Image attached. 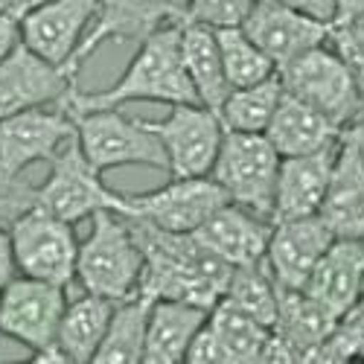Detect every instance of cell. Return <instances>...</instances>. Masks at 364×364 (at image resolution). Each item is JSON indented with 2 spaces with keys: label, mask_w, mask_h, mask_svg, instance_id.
I'll use <instances>...</instances> for the list:
<instances>
[{
  "label": "cell",
  "mask_w": 364,
  "mask_h": 364,
  "mask_svg": "<svg viewBox=\"0 0 364 364\" xmlns=\"http://www.w3.org/2000/svg\"><path fill=\"white\" fill-rule=\"evenodd\" d=\"M134 236L146 254V268L140 277L143 294L155 300H184L196 306L213 309L225 297L233 265L210 251L193 233L164 230L146 219L129 216Z\"/></svg>",
  "instance_id": "1"
},
{
  "label": "cell",
  "mask_w": 364,
  "mask_h": 364,
  "mask_svg": "<svg viewBox=\"0 0 364 364\" xmlns=\"http://www.w3.org/2000/svg\"><path fill=\"white\" fill-rule=\"evenodd\" d=\"M65 102L73 111L119 108L126 102H201L184 65V23L164 26L143 38L126 73L114 85L90 94L73 87Z\"/></svg>",
  "instance_id": "2"
},
{
  "label": "cell",
  "mask_w": 364,
  "mask_h": 364,
  "mask_svg": "<svg viewBox=\"0 0 364 364\" xmlns=\"http://www.w3.org/2000/svg\"><path fill=\"white\" fill-rule=\"evenodd\" d=\"M146 254L129 216L100 210L90 216V233L79 245L76 280L85 291L126 300L140 289Z\"/></svg>",
  "instance_id": "3"
},
{
  "label": "cell",
  "mask_w": 364,
  "mask_h": 364,
  "mask_svg": "<svg viewBox=\"0 0 364 364\" xmlns=\"http://www.w3.org/2000/svg\"><path fill=\"white\" fill-rule=\"evenodd\" d=\"M68 312L65 286L15 274L0 289V332L26 347L29 361H68L58 347V326Z\"/></svg>",
  "instance_id": "4"
},
{
  "label": "cell",
  "mask_w": 364,
  "mask_h": 364,
  "mask_svg": "<svg viewBox=\"0 0 364 364\" xmlns=\"http://www.w3.org/2000/svg\"><path fill=\"white\" fill-rule=\"evenodd\" d=\"M36 207L73 225L90 219L100 210L132 216L129 196H119L111 187H105L102 169L87 161L79 134H73L50 158V175L41 187H36Z\"/></svg>",
  "instance_id": "5"
},
{
  "label": "cell",
  "mask_w": 364,
  "mask_h": 364,
  "mask_svg": "<svg viewBox=\"0 0 364 364\" xmlns=\"http://www.w3.org/2000/svg\"><path fill=\"white\" fill-rule=\"evenodd\" d=\"M283 155L274 149L265 132H233L225 129V140L213 175L228 198L239 207L274 222V198H277V175Z\"/></svg>",
  "instance_id": "6"
},
{
  "label": "cell",
  "mask_w": 364,
  "mask_h": 364,
  "mask_svg": "<svg viewBox=\"0 0 364 364\" xmlns=\"http://www.w3.org/2000/svg\"><path fill=\"white\" fill-rule=\"evenodd\" d=\"M68 105V102H65ZM79 143L87 161L97 169L117 166H149V169H169V158L164 143L155 132H149L143 119H132L117 108H94V111H73L68 108Z\"/></svg>",
  "instance_id": "7"
},
{
  "label": "cell",
  "mask_w": 364,
  "mask_h": 364,
  "mask_svg": "<svg viewBox=\"0 0 364 364\" xmlns=\"http://www.w3.org/2000/svg\"><path fill=\"white\" fill-rule=\"evenodd\" d=\"M18 274L70 286L76 280L79 242L73 222H65L41 207H29L9 225Z\"/></svg>",
  "instance_id": "8"
},
{
  "label": "cell",
  "mask_w": 364,
  "mask_h": 364,
  "mask_svg": "<svg viewBox=\"0 0 364 364\" xmlns=\"http://www.w3.org/2000/svg\"><path fill=\"white\" fill-rule=\"evenodd\" d=\"M326 44L283 65L280 76H283V85L289 94L315 105L318 111H323L329 119H336L344 129L364 111V97H361L350 68L344 65V58Z\"/></svg>",
  "instance_id": "9"
},
{
  "label": "cell",
  "mask_w": 364,
  "mask_h": 364,
  "mask_svg": "<svg viewBox=\"0 0 364 364\" xmlns=\"http://www.w3.org/2000/svg\"><path fill=\"white\" fill-rule=\"evenodd\" d=\"M149 132H155L169 158L172 178L210 175L216 166L219 149L225 140V123L219 111L201 102H178L164 119H143Z\"/></svg>",
  "instance_id": "10"
},
{
  "label": "cell",
  "mask_w": 364,
  "mask_h": 364,
  "mask_svg": "<svg viewBox=\"0 0 364 364\" xmlns=\"http://www.w3.org/2000/svg\"><path fill=\"white\" fill-rule=\"evenodd\" d=\"M76 134V123L65 102L18 111L0 119V187L15 184L21 175L47 161Z\"/></svg>",
  "instance_id": "11"
},
{
  "label": "cell",
  "mask_w": 364,
  "mask_h": 364,
  "mask_svg": "<svg viewBox=\"0 0 364 364\" xmlns=\"http://www.w3.org/2000/svg\"><path fill=\"white\" fill-rule=\"evenodd\" d=\"M76 76L79 70L73 65H55L21 41L0 62V119L65 102L76 87Z\"/></svg>",
  "instance_id": "12"
},
{
  "label": "cell",
  "mask_w": 364,
  "mask_h": 364,
  "mask_svg": "<svg viewBox=\"0 0 364 364\" xmlns=\"http://www.w3.org/2000/svg\"><path fill=\"white\" fill-rule=\"evenodd\" d=\"M129 201L134 219H146L164 230L193 233L230 198L213 175H196V178H172L151 193L129 196Z\"/></svg>",
  "instance_id": "13"
},
{
  "label": "cell",
  "mask_w": 364,
  "mask_h": 364,
  "mask_svg": "<svg viewBox=\"0 0 364 364\" xmlns=\"http://www.w3.org/2000/svg\"><path fill=\"white\" fill-rule=\"evenodd\" d=\"M190 4L193 0H102L97 23L79 44L70 65L82 70L105 41H143L164 26L187 23Z\"/></svg>",
  "instance_id": "14"
},
{
  "label": "cell",
  "mask_w": 364,
  "mask_h": 364,
  "mask_svg": "<svg viewBox=\"0 0 364 364\" xmlns=\"http://www.w3.org/2000/svg\"><path fill=\"white\" fill-rule=\"evenodd\" d=\"M336 239H338L336 230L326 225L321 213L277 222L265 251V262L271 268V274H274L277 286L306 289L312 271L318 268L321 257L329 251Z\"/></svg>",
  "instance_id": "15"
},
{
  "label": "cell",
  "mask_w": 364,
  "mask_h": 364,
  "mask_svg": "<svg viewBox=\"0 0 364 364\" xmlns=\"http://www.w3.org/2000/svg\"><path fill=\"white\" fill-rule=\"evenodd\" d=\"M245 33L274 58L277 70L289 62H294L297 55L309 53L321 44L329 41L332 23L312 18L306 12H297L280 4H271V0H257L254 9L245 18Z\"/></svg>",
  "instance_id": "16"
},
{
  "label": "cell",
  "mask_w": 364,
  "mask_h": 364,
  "mask_svg": "<svg viewBox=\"0 0 364 364\" xmlns=\"http://www.w3.org/2000/svg\"><path fill=\"white\" fill-rule=\"evenodd\" d=\"M100 4L102 0H41L23 15V44L55 65H70Z\"/></svg>",
  "instance_id": "17"
},
{
  "label": "cell",
  "mask_w": 364,
  "mask_h": 364,
  "mask_svg": "<svg viewBox=\"0 0 364 364\" xmlns=\"http://www.w3.org/2000/svg\"><path fill=\"white\" fill-rule=\"evenodd\" d=\"M338 149H341V140L321 151H312V155H294L280 161L274 225L321 213L332 184V172H336Z\"/></svg>",
  "instance_id": "18"
},
{
  "label": "cell",
  "mask_w": 364,
  "mask_h": 364,
  "mask_svg": "<svg viewBox=\"0 0 364 364\" xmlns=\"http://www.w3.org/2000/svg\"><path fill=\"white\" fill-rule=\"evenodd\" d=\"M271 233H274V222L254 213L248 207H239L233 201H228L222 210H216L198 230L196 236L204 245L219 254L225 262L236 265H251V262H262Z\"/></svg>",
  "instance_id": "19"
},
{
  "label": "cell",
  "mask_w": 364,
  "mask_h": 364,
  "mask_svg": "<svg viewBox=\"0 0 364 364\" xmlns=\"http://www.w3.org/2000/svg\"><path fill=\"white\" fill-rule=\"evenodd\" d=\"M306 291L344 321L364 297V239H336L321 257Z\"/></svg>",
  "instance_id": "20"
},
{
  "label": "cell",
  "mask_w": 364,
  "mask_h": 364,
  "mask_svg": "<svg viewBox=\"0 0 364 364\" xmlns=\"http://www.w3.org/2000/svg\"><path fill=\"white\" fill-rule=\"evenodd\" d=\"M265 134L283 158H294V155H312V151L338 143L341 126L336 119H329L323 111H318L315 105L303 102L300 97L286 90V97L280 100V108L274 119H271V126L265 129Z\"/></svg>",
  "instance_id": "21"
},
{
  "label": "cell",
  "mask_w": 364,
  "mask_h": 364,
  "mask_svg": "<svg viewBox=\"0 0 364 364\" xmlns=\"http://www.w3.org/2000/svg\"><path fill=\"white\" fill-rule=\"evenodd\" d=\"M207 318L210 309L196 306V303L155 300L149 312L143 364H181Z\"/></svg>",
  "instance_id": "22"
},
{
  "label": "cell",
  "mask_w": 364,
  "mask_h": 364,
  "mask_svg": "<svg viewBox=\"0 0 364 364\" xmlns=\"http://www.w3.org/2000/svg\"><path fill=\"white\" fill-rule=\"evenodd\" d=\"M321 216L338 239H364V158L344 140Z\"/></svg>",
  "instance_id": "23"
},
{
  "label": "cell",
  "mask_w": 364,
  "mask_h": 364,
  "mask_svg": "<svg viewBox=\"0 0 364 364\" xmlns=\"http://www.w3.org/2000/svg\"><path fill=\"white\" fill-rule=\"evenodd\" d=\"M338 318L332 315L323 303H318L306 289H283L280 286V306L274 332L286 338L300 361H309L312 353L338 329Z\"/></svg>",
  "instance_id": "24"
},
{
  "label": "cell",
  "mask_w": 364,
  "mask_h": 364,
  "mask_svg": "<svg viewBox=\"0 0 364 364\" xmlns=\"http://www.w3.org/2000/svg\"><path fill=\"white\" fill-rule=\"evenodd\" d=\"M117 303L119 300L90 294V291L68 303V312L62 318V326H58V347H62L68 361L73 364L94 361L105 332L111 326Z\"/></svg>",
  "instance_id": "25"
},
{
  "label": "cell",
  "mask_w": 364,
  "mask_h": 364,
  "mask_svg": "<svg viewBox=\"0 0 364 364\" xmlns=\"http://www.w3.org/2000/svg\"><path fill=\"white\" fill-rule=\"evenodd\" d=\"M184 65L198 90L201 105L219 111L233 87L225 73L222 50H219V38L213 26L196 23V21L184 23Z\"/></svg>",
  "instance_id": "26"
},
{
  "label": "cell",
  "mask_w": 364,
  "mask_h": 364,
  "mask_svg": "<svg viewBox=\"0 0 364 364\" xmlns=\"http://www.w3.org/2000/svg\"><path fill=\"white\" fill-rule=\"evenodd\" d=\"M155 297L134 291L132 297L119 300L111 326L94 355L97 364H137L146 353V332H149V312Z\"/></svg>",
  "instance_id": "27"
},
{
  "label": "cell",
  "mask_w": 364,
  "mask_h": 364,
  "mask_svg": "<svg viewBox=\"0 0 364 364\" xmlns=\"http://www.w3.org/2000/svg\"><path fill=\"white\" fill-rule=\"evenodd\" d=\"M283 97H286V85L277 70L274 76H268L257 85L233 87L225 105L219 108V117L225 129H233V132H265L271 126V119H274Z\"/></svg>",
  "instance_id": "28"
},
{
  "label": "cell",
  "mask_w": 364,
  "mask_h": 364,
  "mask_svg": "<svg viewBox=\"0 0 364 364\" xmlns=\"http://www.w3.org/2000/svg\"><path fill=\"white\" fill-rule=\"evenodd\" d=\"M210 329L219 336L222 347L230 355V364H251L259 361L268 338H271V326H265L262 321H257L254 315L242 312L239 306L228 303L225 297L210 309L207 318Z\"/></svg>",
  "instance_id": "29"
},
{
  "label": "cell",
  "mask_w": 364,
  "mask_h": 364,
  "mask_svg": "<svg viewBox=\"0 0 364 364\" xmlns=\"http://www.w3.org/2000/svg\"><path fill=\"white\" fill-rule=\"evenodd\" d=\"M225 300L274 329L277 306H280V286L265 259L251 265H236L225 289Z\"/></svg>",
  "instance_id": "30"
},
{
  "label": "cell",
  "mask_w": 364,
  "mask_h": 364,
  "mask_svg": "<svg viewBox=\"0 0 364 364\" xmlns=\"http://www.w3.org/2000/svg\"><path fill=\"white\" fill-rule=\"evenodd\" d=\"M216 38L230 87H248L277 73L274 58L245 33V26H222L216 29Z\"/></svg>",
  "instance_id": "31"
},
{
  "label": "cell",
  "mask_w": 364,
  "mask_h": 364,
  "mask_svg": "<svg viewBox=\"0 0 364 364\" xmlns=\"http://www.w3.org/2000/svg\"><path fill=\"white\" fill-rule=\"evenodd\" d=\"M329 47L336 50L350 68L361 97H364V15L353 21H336L329 33Z\"/></svg>",
  "instance_id": "32"
},
{
  "label": "cell",
  "mask_w": 364,
  "mask_h": 364,
  "mask_svg": "<svg viewBox=\"0 0 364 364\" xmlns=\"http://www.w3.org/2000/svg\"><path fill=\"white\" fill-rule=\"evenodd\" d=\"M257 0H193L187 21L196 23H207L213 29L222 26H242L248 18V12L254 9Z\"/></svg>",
  "instance_id": "33"
},
{
  "label": "cell",
  "mask_w": 364,
  "mask_h": 364,
  "mask_svg": "<svg viewBox=\"0 0 364 364\" xmlns=\"http://www.w3.org/2000/svg\"><path fill=\"white\" fill-rule=\"evenodd\" d=\"M184 361H190V364H230V355H228V350L222 347L219 336H216L213 329H210V323H204V326L198 329V336L193 338V344H190Z\"/></svg>",
  "instance_id": "34"
},
{
  "label": "cell",
  "mask_w": 364,
  "mask_h": 364,
  "mask_svg": "<svg viewBox=\"0 0 364 364\" xmlns=\"http://www.w3.org/2000/svg\"><path fill=\"white\" fill-rule=\"evenodd\" d=\"M23 15L21 9L15 12H0V62L23 41Z\"/></svg>",
  "instance_id": "35"
},
{
  "label": "cell",
  "mask_w": 364,
  "mask_h": 364,
  "mask_svg": "<svg viewBox=\"0 0 364 364\" xmlns=\"http://www.w3.org/2000/svg\"><path fill=\"white\" fill-rule=\"evenodd\" d=\"M271 4H280V6H289V9H297V12H306L312 18H321V21H336V0H271Z\"/></svg>",
  "instance_id": "36"
},
{
  "label": "cell",
  "mask_w": 364,
  "mask_h": 364,
  "mask_svg": "<svg viewBox=\"0 0 364 364\" xmlns=\"http://www.w3.org/2000/svg\"><path fill=\"white\" fill-rule=\"evenodd\" d=\"M15 274H18V265H15V251H12V233H9V225L0 222V289Z\"/></svg>",
  "instance_id": "37"
},
{
  "label": "cell",
  "mask_w": 364,
  "mask_h": 364,
  "mask_svg": "<svg viewBox=\"0 0 364 364\" xmlns=\"http://www.w3.org/2000/svg\"><path fill=\"white\" fill-rule=\"evenodd\" d=\"M341 140L350 143V146L358 151V155L364 158V111L353 119V123H347V126L341 129Z\"/></svg>",
  "instance_id": "38"
},
{
  "label": "cell",
  "mask_w": 364,
  "mask_h": 364,
  "mask_svg": "<svg viewBox=\"0 0 364 364\" xmlns=\"http://www.w3.org/2000/svg\"><path fill=\"white\" fill-rule=\"evenodd\" d=\"M336 21H353V18H361L364 15V0H336ZM332 21V23H336Z\"/></svg>",
  "instance_id": "39"
},
{
  "label": "cell",
  "mask_w": 364,
  "mask_h": 364,
  "mask_svg": "<svg viewBox=\"0 0 364 364\" xmlns=\"http://www.w3.org/2000/svg\"><path fill=\"white\" fill-rule=\"evenodd\" d=\"M36 4H41V0H0V12H15V9L29 12Z\"/></svg>",
  "instance_id": "40"
}]
</instances>
